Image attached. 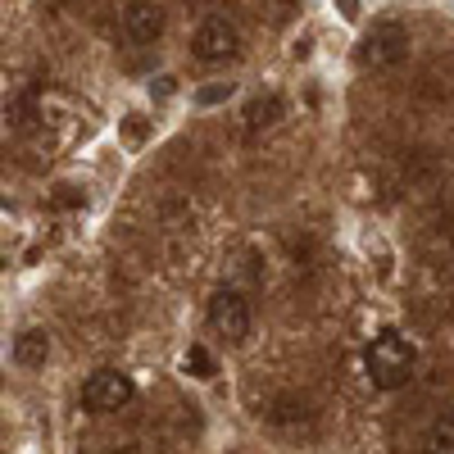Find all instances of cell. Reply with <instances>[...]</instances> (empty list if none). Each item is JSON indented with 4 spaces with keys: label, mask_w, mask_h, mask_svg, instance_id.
Instances as JSON below:
<instances>
[{
    "label": "cell",
    "mask_w": 454,
    "mask_h": 454,
    "mask_svg": "<svg viewBox=\"0 0 454 454\" xmlns=\"http://www.w3.org/2000/svg\"><path fill=\"white\" fill-rule=\"evenodd\" d=\"M46 359H51V332L27 327V332L14 336V364L19 368H42Z\"/></svg>",
    "instance_id": "cell-7"
},
{
    "label": "cell",
    "mask_w": 454,
    "mask_h": 454,
    "mask_svg": "<svg viewBox=\"0 0 454 454\" xmlns=\"http://www.w3.org/2000/svg\"><path fill=\"white\" fill-rule=\"evenodd\" d=\"M423 454H454V409L432 419V427L423 432Z\"/></svg>",
    "instance_id": "cell-9"
},
{
    "label": "cell",
    "mask_w": 454,
    "mask_h": 454,
    "mask_svg": "<svg viewBox=\"0 0 454 454\" xmlns=\"http://www.w3.org/2000/svg\"><path fill=\"white\" fill-rule=\"evenodd\" d=\"M237 46H241V36H237V27L227 23L223 14H209V19L196 27V36H192V55H196L200 64H223V59H232Z\"/></svg>",
    "instance_id": "cell-5"
},
{
    "label": "cell",
    "mask_w": 454,
    "mask_h": 454,
    "mask_svg": "<svg viewBox=\"0 0 454 454\" xmlns=\"http://www.w3.org/2000/svg\"><path fill=\"white\" fill-rule=\"evenodd\" d=\"M123 454H145V450H137V445H128V450H123Z\"/></svg>",
    "instance_id": "cell-12"
},
{
    "label": "cell",
    "mask_w": 454,
    "mask_h": 454,
    "mask_svg": "<svg viewBox=\"0 0 454 454\" xmlns=\"http://www.w3.org/2000/svg\"><path fill=\"white\" fill-rule=\"evenodd\" d=\"M123 23H128V36L141 46H155L164 36V10L150 5V0H132V5L123 10Z\"/></svg>",
    "instance_id": "cell-6"
},
{
    "label": "cell",
    "mask_w": 454,
    "mask_h": 454,
    "mask_svg": "<svg viewBox=\"0 0 454 454\" xmlns=\"http://www.w3.org/2000/svg\"><path fill=\"white\" fill-rule=\"evenodd\" d=\"M186 368H192V377H200V382H209V377L218 372V364H214V355H209L205 346H192V350H186Z\"/></svg>",
    "instance_id": "cell-10"
},
{
    "label": "cell",
    "mask_w": 454,
    "mask_h": 454,
    "mask_svg": "<svg viewBox=\"0 0 454 454\" xmlns=\"http://www.w3.org/2000/svg\"><path fill=\"white\" fill-rule=\"evenodd\" d=\"M250 300L237 291V286H223V291H214V300H209V327L223 336V340H232V346H241V340L250 336Z\"/></svg>",
    "instance_id": "cell-3"
},
{
    "label": "cell",
    "mask_w": 454,
    "mask_h": 454,
    "mask_svg": "<svg viewBox=\"0 0 454 454\" xmlns=\"http://www.w3.org/2000/svg\"><path fill=\"white\" fill-rule=\"evenodd\" d=\"M132 400H137V382L128 372H119V368H100V372H91L82 382V404L91 413H119Z\"/></svg>",
    "instance_id": "cell-2"
},
{
    "label": "cell",
    "mask_w": 454,
    "mask_h": 454,
    "mask_svg": "<svg viewBox=\"0 0 454 454\" xmlns=\"http://www.w3.org/2000/svg\"><path fill=\"white\" fill-rule=\"evenodd\" d=\"M413 368H419V350H413L409 336H400L395 327H382L368 340L364 372L377 391H404L413 382Z\"/></svg>",
    "instance_id": "cell-1"
},
{
    "label": "cell",
    "mask_w": 454,
    "mask_h": 454,
    "mask_svg": "<svg viewBox=\"0 0 454 454\" xmlns=\"http://www.w3.org/2000/svg\"><path fill=\"white\" fill-rule=\"evenodd\" d=\"M409 59V27L395 23V19H382L372 23V32L364 36V64L372 68H395Z\"/></svg>",
    "instance_id": "cell-4"
},
{
    "label": "cell",
    "mask_w": 454,
    "mask_h": 454,
    "mask_svg": "<svg viewBox=\"0 0 454 454\" xmlns=\"http://www.w3.org/2000/svg\"><path fill=\"white\" fill-rule=\"evenodd\" d=\"M286 114V100L278 96V91H269V96H254L250 105H246V132L250 137H259L263 128H273L278 119Z\"/></svg>",
    "instance_id": "cell-8"
},
{
    "label": "cell",
    "mask_w": 454,
    "mask_h": 454,
    "mask_svg": "<svg viewBox=\"0 0 454 454\" xmlns=\"http://www.w3.org/2000/svg\"><path fill=\"white\" fill-rule=\"evenodd\" d=\"M227 91H232V82H227V87H209V91H200V100H223Z\"/></svg>",
    "instance_id": "cell-11"
}]
</instances>
